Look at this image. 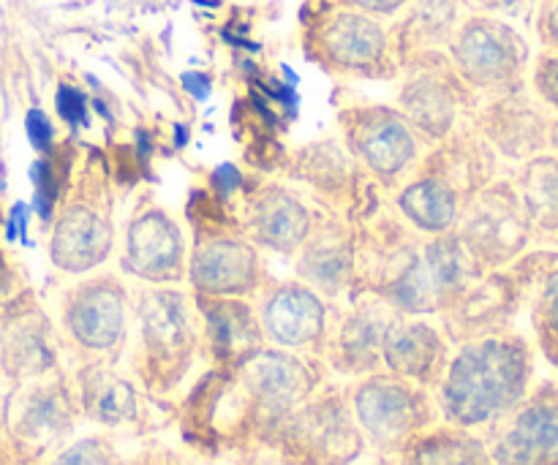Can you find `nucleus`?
<instances>
[{
    "label": "nucleus",
    "mask_w": 558,
    "mask_h": 465,
    "mask_svg": "<svg viewBox=\"0 0 558 465\" xmlns=\"http://www.w3.org/2000/svg\"><path fill=\"white\" fill-rule=\"evenodd\" d=\"M180 85L185 87V93H191V96L196 98V101H207L210 98V76L202 74V71H185L183 76H180Z\"/></svg>",
    "instance_id": "5701e85b"
},
{
    "label": "nucleus",
    "mask_w": 558,
    "mask_h": 465,
    "mask_svg": "<svg viewBox=\"0 0 558 465\" xmlns=\"http://www.w3.org/2000/svg\"><path fill=\"white\" fill-rule=\"evenodd\" d=\"M534 294V332L545 357L558 368V254L550 256Z\"/></svg>",
    "instance_id": "dca6fc26"
},
{
    "label": "nucleus",
    "mask_w": 558,
    "mask_h": 465,
    "mask_svg": "<svg viewBox=\"0 0 558 465\" xmlns=\"http://www.w3.org/2000/svg\"><path fill=\"white\" fill-rule=\"evenodd\" d=\"M281 74H283V82H287L289 87H298V85H300V76L294 74V69H292V65H287V63H283V65H281Z\"/></svg>",
    "instance_id": "cd10ccee"
},
{
    "label": "nucleus",
    "mask_w": 558,
    "mask_h": 465,
    "mask_svg": "<svg viewBox=\"0 0 558 465\" xmlns=\"http://www.w3.org/2000/svg\"><path fill=\"white\" fill-rule=\"evenodd\" d=\"M5 191V183H3V178H0V194H3Z\"/></svg>",
    "instance_id": "c756f323"
},
{
    "label": "nucleus",
    "mask_w": 558,
    "mask_h": 465,
    "mask_svg": "<svg viewBox=\"0 0 558 465\" xmlns=\"http://www.w3.org/2000/svg\"><path fill=\"white\" fill-rule=\"evenodd\" d=\"M25 131H27V139H31V145L36 147L38 152L52 150L54 129H52V123H49V118L41 112V109H31V112H27Z\"/></svg>",
    "instance_id": "412c9836"
},
{
    "label": "nucleus",
    "mask_w": 558,
    "mask_h": 465,
    "mask_svg": "<svg viewBox=\"0 0 558 465\" xmlns=\"http://www.w3.org/2000/svg\"><path fill=\"white\" fill-rule=\"evenodd\" d=\"M534 87H537V96L558 112V52L545 54L539 60L537 71H534Z\"/></svg>",
    "instance_id": "aec40b11"
},
{
    "label": "nucleus",
    "mask_w": 558,
    "mask_h": 465,
    "mask_svg": "<svg viewBox=\"0 0 558 465\" xmlns=\"http://www.w3.org/2000/svg\"><path fill=\"white\" fill-rule=\"evenodd\" d=\"M521 205L532 229L558 240V152H543L523 169Z\"/></svg>",
    "instance_id": "2eb2a0df"
},
{
    "label": "nucleus",
    "mask_w": 558,
    "mask_h": 465,
    "mask_svg": "<svg viewBox=\"0 0 558 465\" xmlns=\"http://www.w3.org/2000/svg\"><path fill=\"white\" fill-rule=\"evenodd\" d=\"M74 392L58 376L25 381L20 395L9 408V433L14 450L36 457L38 452L49 450L52 444L63 441L74 430L76 423Z\"/></svg>",
    "instance_id": "423d86ee"
},
{
    "label": "nucleus",
    "mask_w": 558,
    "mask_h": 465,
    "mask_svg": "<svg viewBox=\"0 0 558 465\" xmlns=\"http://www.w3.org/2000/svg\"><path fill=\"white\" fill-rule=\"evenodd\" d=\"M213 183H216L223 194H232V191L240 185L238 167H234V163H221V167L216 169V174H213Z\"/></svg>",
    "instance_id": "393cba45"
},
{
    "label": "nucleus",
    "mask_w": 558,
    "mask_h": 465,
    "mask_svg": "<svg viewBox=\"0 0 558 465\" xmlns=\"http://www.w3.org/2000/svg\"><path fill=\"white\" fill-rule=\"evenodd\" d=\"M450 363V343L441 330L420 319L396 316L387 327L381 365L387 374L436 390Z\"/></svg>",
    "instance_id": "6e6552de"
},
{
    "label": "nucleus",
    "mask_w": 558,
    "mask_h": 465,
    "mask_svg": "<svg viewBox=\"0 0 558 465\" xmlns=\"http://www.w3.org/2000/svg\"><path fill=\"white\" fill-rule=\"evenodd\" d=\"M534 359L512 332L472 338L450 354L434 390L441 423L469 433H490L532 392Z\"/></svg>",
    "instance_id": "f257e3e1"
},
{
    "label": "nucleus",
    "mask_w": 558,
    "mask_h": 465,
    "mask_svg": "<svg viewBox=\"0 0 558 465\" xmlns=\"http://www.w3.org/2000/svg\"><path fill=\"white\" fill-rule=\"evenodd\" d=\"M74 401L82 417L101 428H131L142 419V397L129 376L107 359H90L74 376Z\"/></svg>",
    "instance_id": "9b49d317"
},
{
    "label": "nucleus",
    "mask_w": 558,
    "mask_h": 465,
    "mask_svg": "<svg viewBox=\"0 0 558 465\" xmlns=\"http://www.w3.org/2000/svg\"><path fill=\"white\" fill-rule=\"evenodd\" d=\"M259 325L265 341L294 354L319 352L327 338L325 305L305 289L287 286L262 303Z\"/></svg>",
    "instance_id": "1a4fd4ad"
},
{
    "label": "nucleus",
    "mask_w": 558,
    "mask_h": 465,
    "mask_svg": "<svg viewBox=\"0 0 558 465\" xmlns=\"http://www.w3.org/2000/svg\"><path fill=\"white\" fill-rule=\"evenodd\" d=\"M396 316L379 314V310H357L347 316L336 327L332 335L325 338V352L332 368L343 376H363L379 374L385 370L381 365V348H385L387 327Z\"/></svg>",
    "instance_id": "f8f14e48"
},
{
    "label": "nucleus",
    "mask_w": 558,
    "mask_h": 465,
    "mask_svg": "<svg viewBox=\"0 0 558 465\" xmlns=\"http://www.w3.org/2000/svg\"><path fill=\"white\" fill-rule=\"evenodd\" d=\"M189 145V129L185 125H174V147H185Z\"/></svg>",
    "instance_id": "bb28decb"
},
{
    "label": "nucleus",
    "mask_w": 558,
    "mask_h": 465,
    "mask_svg": "<svg viewBox=\"0 0 558 465\" xmlns=\"http://www.w3.org/2000/svg\"><path fill=\"white\" fill-rule=\"evenodd\" d=\"M365 446L381 457H398L412 441L441 423L434 390L379 370L354 381L347 392Z\"/></svg>",
    "instance_id": "f03ea898"
},
{
    "label": "nucleus",
    "mask_w": 558,
    "mask_h": 465,
    "mask_svg": "<svg viewBox=\"0 0 558 465\" xmlns=\"http://www.w3.org/2000/svg\"><path fill=\"white\" fill-rule=\"evenodd\" d=\"M9 221L16 227V240H20L22 245H31V237H27V221H31V207H27L25 201H16V205L11 207Z\"/></svg>",
    "instance_id": "b1692460"
},
{
    "label": "nucleus",
    "mask_w": 558,
    "mask_h": 465,
    "mask_svg": "<svg viewBox=\"0 0 558 465\" xmlns=\"http://www.w3.org/2000/svg\"><path fill=\"white\" fill-rule=\"evenodd\" d=\"M58 352L52 330L38 316H22L5 325L0 335V368L16 384L52 376Z\"/></svg>",
    "instance_id": "ddd939ff"
},
{
    "label": "nucleus",
    "mask_w": 558,
    "mask_h": 465,
    "mask_svg": "<svg viewBox=\"0 0 558 465\" xmlns=\"http://www.w3.org/2000/svg\"><path fill=\"white\" fill-rule=\"evenodd\" d=\"M396 465H496L477 433L439 423L396 457Z\"/></svg>",
    "instance_id": "4468645a"
},
{
    "label": "nucleus",
    "mask_w": 558,
    "mask_h": 465,
    "mask_svg": "<svg viewBox=\"0 0 558 465\" xmlns=\"http://www.w3.org/2000/svg\"><path fill=\"white\" fill-rule=\"evenodd\" d=\"M31 180H33V207L31 210L36 212L41 221H49V216H52V207H54V199H58V185H54V174L52 169H49L47 158H38V161H33L31 167Z\"/></svg>",
    "instance_id": "a211bd4d"
},
{
    "label": "nucleus",
    "mask_w": 558,
    "mask_h": 465,
    "mask_svg": "<svg viewBox=\"0 0 558 465\" xmlns=\"http://www.w3.org/2000/svg\"><path fill=\"white\" fill-rule=\"evenodd\" d=\"M272 446L283 465H352L363 457L365 439L354 423L349 397L336 387H316Z\"/></svg>",
    "instance_id": "7ed1b4c3"
},
{
    "label": "nucleus",
    "mask_w": 558,
    "mask_h": 465,
    "mask_svg": "<svg viewBox=\"0 0 558 465\" xmlns=\"http://www.w3.org/2000/svg\"><path fill=\"white\" fill-rule=\"evenodd\" d=\"M54 107H58V114L71 129L87 123V96L82 90H76V87L60 85L58 96H54Z\"/></svg>",
    "instance_id": "6ab92c4d"
},
{
    "label": "nucleus",
    "mask_w": 558,
    "mask_h": 465,
    "mask_svg": "<svg viewBox=\"0 0 558 465\" xmlns=\"http://www.w3.org/2000/svg\"><path fill=\"white\" fill-rule=\"evenodd\" d=\"M262 87H265V93L272 98V101H278L283 109H287V118H294V114H298V107H300L298 87H289L287 82H276V85L270 87L267 85Z\"/></svg>",
    "instance_id": "4be33fe9"
},
{
    "label": "nucleus",
    "mask_w": 558,
    "mask_h": 465,
    "mask_svg": "<svg viewBox=\"0 0 558 465\" xmlns=\"http://www.w3.org/2000/svg\"><path fill=\"white\" fill-rule=\"evenodd\" d=\"M129 332L125 299L112 286H90L65 308V335L71 346L90 359H114Z\"/></svg>",
    "instance_id": "0eeeda50"
},
{
    "label": "nucleus",
    "mask_w": 558,
    "mask_h": 465,
    "mask_svg": "<svg viewBox=\"0 0 558 465\" xmlns=\"http://www.w3.org/2000/svg\"><path fill=\"white\" fill-rule=\"evenodd\" d=\"M199 332L218 370H234L267 346L259 319L245 303L202 299Z\"/></svg>",
    "instance_id": "9d476101"
},
{
    "label": "nucleus",
    "mask_w": 558,
    "mask_h": 465,
    "mask_svg": "<svg viewBox=\"0 0 558 465\" xmlns=\"http://www.w3.org/2000/svg\"><path fill=\"white\" fill-rule=\"evenodd\" d=\"M47 465H125V463L107 439L93 436V439L71 441V444L65 446V450H60Z\"/></svg>",
    "instance_id": "f3484780"
},
{
    "label": "nucleus",
    "mask_w": 558,
    "mask_h": 465,
    "mask_svg": "<svg viewBox=\"0 0 558 465\" xmlns=\"http://www.w3.org/2000/svg\"><path fill=\"white\" fill-rule=\"evenodd\" d=\"M543 38L548 47H554L558 52V0L545 9V16H543Z\"/></svg>",
    "instance_id": "a878e982"
},
{
    "label": "nucleus",
    "mask_w": 558,
    "mask_h": 465,
    "mask_svg": "<svg viewBox=\"0 0 558 465\" xmlns=\"http://www.w3.org/2000/svg\"><path fill=\"white\" fill-rule=\"evenodd\" d=\"M496 465H558V387L543 384L485 433Z\"/></svg>",
    "instance_id": "39448f33"
},
{
    "label": "nucleus",
    "mask_w": 558,
    "mask_h": 465,
    "mask_svg": "<svg viewBox=\"0 0 558 465\" xmlns=\"http://www.w3.org/2000/svg\"><path fill=\"white\" fill-rule=\"evenodd\" d=\"M125 465H161L158 461H150V457H142V461H134V463H125Z\"/></svg>",
    "instance_id": "c85d7f7f"
},
{
    "label": "nucleus",
    "mask_w": 558,
    "mask_h": 465,
    "mask_svg": "<svg viewBox=\"0 0 558 465\" xmlns=\"http://www.w3.org/2000/svg\"><path fill=\"white\" fill-rule=\"evenodd\" d=\"M202 341L194 308L178 294H150L140 308V352L136 376L147 390H172L189 370Z\"/></svg>",
    "instance_id": "20e7f679"
}]
</instances>
